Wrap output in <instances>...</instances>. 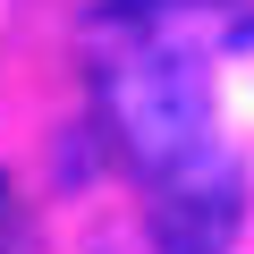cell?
Listing matches in <instances>:
<instances>
[{"mask_svg":"<svg viewBox=\"0 0 254 254\" xmlns=\"http://www.w3.org/2000/svg\"><path fill=\"white\" fill-rule=\"evenodd\" d=\"M237 229H246V178L229 161L161 187V203H153V254H229Z\"/></svg>","mask_w":254,"mask_h":254,"instance_id":"obj_2","label":"cell"},{"mask_svg":"<svg viewBox=\"0 0 254 254\" xmlns=\"http://www.w3.org/2000/svg\"><path fill=\"white\" fill-rule=\"evenodd\" d=\"M0 254H9V187H0Z\"/></svg>","mask_w":254,"mask_h":254,"instance_id":"obj_3","label":"cell"},{"mask_svg":"<svg viewBox=\"0 0 254 254\" xmlns=\"http://www.w3.org/2000/svg\"><path fill=\"white\" fill-rule=\"evenodd\" d=\"M102 119H110V136L119 153L136 161L153 187H178L220 153L212 136V85H203V60L187 43H161V34H136V43H119L102 60Z\"/></svg>","mask_w":254,"mask_h":254,"instance_id":"obj_1","label":"cell"}]
</instances>
